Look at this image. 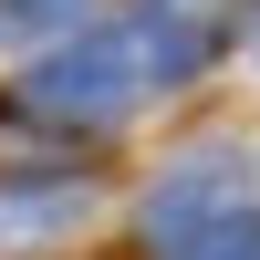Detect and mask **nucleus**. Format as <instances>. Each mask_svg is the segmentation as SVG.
Here are the masks:
<instances>
[{
	"label": "nucleus",
	"mask_w": 260,
	"mask_h": 260,
	"mask_svg": "<svg viewBox=\"0 0 260 260\" xmlns=\"http://www.w3.org/2000/svg\"><path fill=\"white\" fill-rule=\"evenodd\" d=\"M146 260H260V208L229 156H177L146 187Z\"/></svg>",
	"instance_id": "1"
},
{
	"label": "nucleus",
	"mask_w": 260,
	"mask_h": 260,
	"mask_svg": "<svg viewBox=\"0 0 260 260\" xmlns=\"http://www.w3.org/2000/svg\"><path fill=\"white\" fill-rule=\"evenodd\" d=\"M136 94H156V83H146L136 42H125L115 21H104V31H73L62 52H42L31 73H21V104L52 115V125H125Z\"/></svg>",
	"instance_id": "2"
},
{
	"label": "nucleus",
	"mask_w": 260,
	"mask_h": 260,
	"mask_svg": "<svg viewBox=\"0 0 260 260\" xmlns=\"http://www.w3.org/2000/svg\"><path fill=\"white\" fill-rule=\"evenodd\" d=\"M94 229L83 177H0V260H62Z\"/></svg>",
	"instance_id": "3"
},
{
	"label": "nucleus",
	"mask_w": 260,
	"mask_h": 260,
	"mask_svg": "<svg viewBox=\"0 0 260 260\" xmlns=\"http://www.w3.org/2000/svg\"><path fill=\"white\" fill-rule=\"evenodd\" d=\"M115 31L136 42L146 83H187L208 52H219L229 11H219V0H125V11H115Z\"/></svg>",
	"instance_id": "4"
},
{
	"label": "nucleus",
	"mask_w": 260,
	"mask_h": 260,
	"mask_svg": "<svg viewBox=\"0 0 260 260\" xmlns=\"http://www.w3.org/2000/svg\"><path fill=\"white\" fill-rule=\"evenodd\" d=\"M250 52H260V11H250Z\"/></svg>",
	"instance_id": "5"
}]
</instances>
